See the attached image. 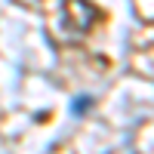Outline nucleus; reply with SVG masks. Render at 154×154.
<instances>
[{
    "mask_svg": "<svg viewBox=\"0 0 154 154\" xmlns=\"http://www.w3.org/2000/svg\"><path fill=\"white\" fill-rule=\"evenodd\" d=\"M89 108H93V96H77L71 102V114H74V117H83Z\"/></svg>",
    "mask_w": 154,
    "mask_h": 154,
    "instance_id": "f257e3e1",
    "label": "nucleus"
}]
</instances>
